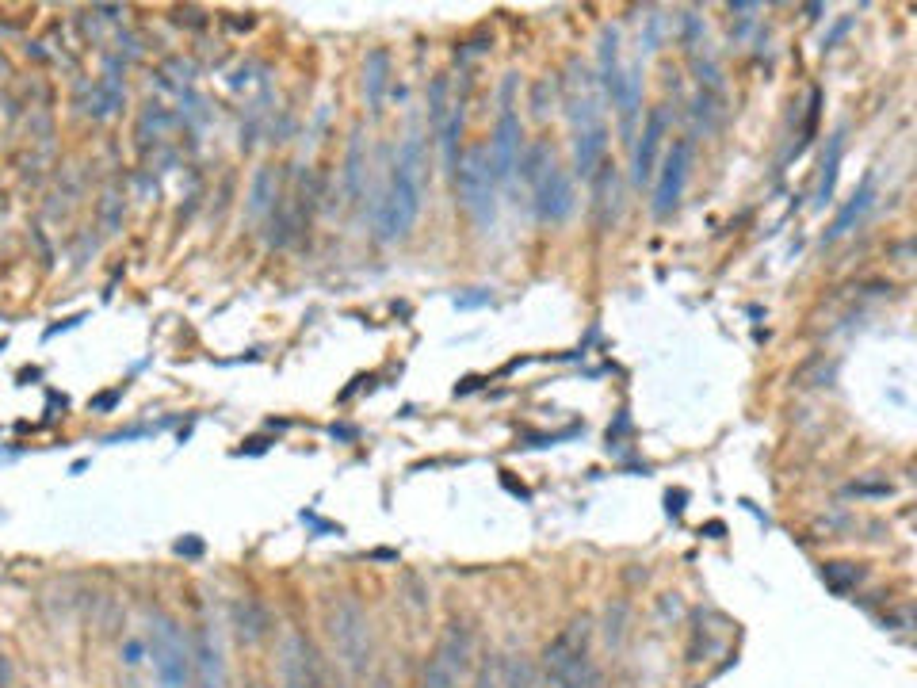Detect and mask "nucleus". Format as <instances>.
Here are the masks:
<instances>
[{
  "instance_id": "nucleus-1",
  "label": "nucleus",
  "mask_w": 917,
  "mask_h": 688,
  "mask_svg": "<svg viewBox=\"0 0 917 688\" xmlns=\"http://www.w3.org/2000/svg\"><path fill=\"white\" fill-rule=\"evenodd\" d=\"M421 199H425V150H421V138H406L398 157H394L390 188H386L383 203L375 211L379 237L383 241L406 237L417 215H421Z\"/></svg>"
},
{
  "instance_id": "nucleus-2",
  "label": "nucleus",
  "mask_w": 917,
  "mask_h": 688,
  "mask_svg": "<svg viewBox=\"0 0 917 688\" xmlns=\"http://www.w3.org/2000/svg\"><path fill=\"white\" fill-rule=\"evenodd\" d=\"M150 654L157 677L165 688H188L192 681V650L184 643L180 627L172 624L169 616H153L150 627Z\"/></svg>"
},
{
  "instance_id": "nucleus-3",
  "label": "nucleus",
  "mask_w": 917,
  "mask_h": 688,
  "mask_svg": "<svg viewBox=\"0 0 917 688\" xmlns=\"http://www.w3.org/2000/svg\"><path fill=\"white\" fill-rule=\"evenodd\" d=\"M455 180H459V195H463V207H467L478 226H493V165L486 146H474V150L459 161L455 169Z\"/></svg>"
},
{
  "instance_id": "nucleus-4",
  "label": "nucleus",
  "mask_w": 917,
  "mask_h": 688,
  "mask_svg": "<svg viewBox=\"0 0 917 688\" xmlns=\"http://www.w3.org/2000/svg\"><path fill=\"white\" fill-rule=\"evenodd\" d=\"M470 650H474L470 627L455 620L448 627V635H444V643L436 646V654L428 658L425 688H455V681L470 669Z\"/></svg>"
},
{
  "instance_id": "nucleus-5",
  "label": "nucleus",
  "mask_w": 917,
  "mask_h": 688,
  "mask_svg": "<svg viewBox=\"0 0 917 688\" xmlns=\"http://www.w3.org/2000/svg\"><path fill=\"white\" fill-rule=\"evenodd\" d=\"M512 85H516V77H509L505 88H501V119H497V130L490 138V150H486L497 184H509L512 172H516V161H520V119L512 111Z\"/></svg>"
},
{
  "instance_id": "nucleus-6",
  "label": "nucleus",
  "mask_w": 917,
  "mask_h": 688,
  "mask_svg": "<svg viewBox=\"0 0 917 688\" xmlns=\"http://www.w3.org/2000/svg\"><path fill=\"white\" fill-rule=\"evenodd\" d=\"M688 172H692V138H673V146H669V153H665L662 161L658 188H654V215L658 218L673 215L681 207Z\"/></svg>"
},
{
  "instance_id": "nucleus-7",
  "label": "nucleus",
  "mask_w": 917,
  "mask_h": 688,
  "mask_svg": "<svg viewBox=\"0 0 917 688\" xmlns=\"http://www.w3.org/2000/svg\"><path fill=\"white\" fill-rule=\"evenodd\" d=\"M333 643L344 654V662L352 669L367 666V654H371V631H367V616L360 612V604L341 601L337 612H333Z\"/></svg>"
},
{
  "instance_id": "nucleus-8",
  "label": "nucleus",
  "mask_w": 917,
  "mask_h": 688,
  "mask_svg": "<svg viewBox=\"0 0 917 688\" xmlns=\"http://www.w3.org/2000/svg\"><path fill=\"white\" fill-rule=\"evenodd\" d=\"M574 123H577V146H574V161L581 176H593L604 157V146H608V130H604V119L597 111V100H577L574 104Z\"/></svg>"
},
{
  "instance_id": "nucleus-9",
  "label": "nucleus",
  "mask_w": 917,
  "mask_h": 688,
  "mask_svg": "<svg viewBox=\"0 0 917 688\" xmlns=\"http://www.w3.org/2000/svg\"><path fill=\"white\" fill-rule=\"evenodd\" d=\"M532 188H535V215L543 218V222H566V218L574 215V199H577L574 184H570V176L558 169L555 161L539 172V180H535Z\"/></svg>"
},
{
  "instance_id": "nucleus-10",
  "label": "nucleus",
  "mask_w": 917,
  "mask_h": 688,
  "mask_svg": "<svg viewBox=\"0 0 917 688\" xmlns=\"http://www.w3.org/2000/svg\"><path fill=\"white\" fill-rule=\"evenodd\" d=\"M665 127H669V115L665 108H654L650 119H646V130H642V142L635 146V184H650L654 176V165H658V150H662Z\"/></svg>"
},
{
  "instance_id": "nucleus-11",
  "label": "nucleus",
  "mask_w": 917,
  "mask_h": 688,
  "mask_svg": "<svg viewBox=\"0 0 917 688\" xmlns=\"http://www.w3.org/2000/svg\"><path fill=\"white\" fill-rule=\"evenodd\" d=\"M841 157H845V127L833 130L830 138H826L822 176H818V192H814V203H818V207L833 203V192H837V172H841Z\"/></svg>"
},
{
  "instance_id": "nucleus-12",
  "label": "nucleus",
  "mask_w": 917,
  "mask_h": 688,
  "mask_svg": "<svg viewBox=\"0 0 917 688\" xmlns=\"http://www.w3.org/2000/svg\"><path fill=\"white\" fill-rule=\"evenodd\" d=\"M386 88H390V54L386 50H371L367 62H363V92H367L371 111L383 108Z\"/></svg>"
},
{
  "instance_id": "nucleus-13",
  "label": "nucleus",
  "mask_w": 917,
  "mask_h": 688,
  "mask_svg": "<svg viewBox=\"0 0 917 688\" xmlns=\"http://www.w3.org/2000/svg\"><path fill=\"white\" fill-rule=\"evenodd\" d=\"M872 195H875V184H872V176H864V184H860V192L841 207V215L833 218V226L826 230V241H837V237H845L849 230H853L856 222L864 218V211L872 207Z\"/></svg>"
},
{
  "instance_id": "nucleus-14",
  "label": "nucleus",
  "mask_w": 917,
  "mask_h": 688,
  "mask_svg": "<svg viewBox=\"0 0 917 688\" xmlns=\"http://www.w3.org/2000/svg\"><path fill=\"white\" fill-rule=\"evenodd\" d=\"M192 654H195V666H199V681H203V688H222V681H226V669H222V654H218V646L211 643V635H207V631H199Z\"/></svg>"
},
{
  "instance_id": "nucleus-15",
  "label": "nucleus",
  "mask_w": 917,
  "mask_h": 688,
  "mask_svg": "<svg viewBox=\"0 0 917 688\" xmlns=\"http://www.w3.org/2000/svg\"><path fill=\"white\" fill-rule=\"evenodd\" d=\"M123 104V81H119V65L111 62L104 69V77L92 85V115L100 119V115H111V111Z\"/></svg>"
},
{
  "instance_id": "nucleus-16",
  "label": "nucleus",
  "mask_w": 917,
  "mask_h": 688,
  "mask_svg": "<svg viewBox=\"0 0 917 688\" xmlns=\"http://www.w3.org/2000/svg\"><path fill=\"white\" fill-rule=\"evenodd\" d=\"M612 104L619 108V123H623V130L635 127V115H639V104H642V73L639 69H627V73H623V85H619V92L612 96Z\"/></svg>"
},
{
  "instance_id": "nucleus-17",
  "label": "nucleus",
  "mask_w": 917,
  "mask_h": 688,
  "mask_svg": "<svg viewBox=\"0 0 917 688\" xmlns=\"http://www.w3.org/2000/svg\"><path fill=\"white\" fill-rule=\"evenodd\" d=\"M600 85L608 88V96H616L619 85H623V73H619V35L612 27L600 39Z\"/></svg>"
},
{
  "instance_id": "nucleus-18",
  "label": "nucleus",
  "mask_w": 917,
  "mask_h": 688,
  "mask_svg": "<svg viewBox=\"0 0 917 688\" xmlns=\"http://www.w3.org/2000/svg\"><path fill=\"white\" fill-rule=\"evenodd\" d=\"M234 624H237V635L256 643L264 631H268V612L260 608L256 601H237L234 604Z\"/></svg>"
},
{
  "instance_id": "nucleus-19",
  "label": "nucleus",
  "mask_w": 917,
  "mask_h": 688,
  "mask_svg": "<svg viewBox=\"0 0 917 688\" xmlns=\"http://www.w3.org/2000/svg\"><path fill=\"white\" fill-rule=\"evenodd\" d=\"M444 165H448V172H455L459 169V130H463V108H455L451 111V119L444 123Z\"/></svg>"
},
{
  "instance_id": "nucleus-20",
  "label": "nucleus",
  "mask_w": 917,
  "mask_h": 688,
  "mask_svg": "<svg viewBox=\"0 0 917 688\" xmlns=\"http://www.w3.org/2000/svg\"><path fill=\"white\" fill-rule=\"evenodd\" d=\"M532 685H535V673H532V662H528V658L512 662V666L505 669V677H501V688H532Z\"/></svg>"
},
{
  "instance_id": "nucleus-21",
  "label": "nucleus",
  "mask_w": 917,
  "mask_h": 688,
  "mask_svg": "<svg viewBox=\"0 0 917 688\" xmlns=\"http://www.w3.org/2000/svg\"><path fill=\"white\" fill-rule=\"evenodd\" d=\"M268 199H272V169H260L253 180V211L260 215L264 207H268Z\"/></svg>"
},
{
  "instance_id": "nucleus-22",
  "label": "nucleus",
  "mask_w": 917,
  "mask_h": 688,
  "mask_svg": "<svg viewBox=\"0 0 917 688\" xmlns=\"http://www.w3.org/2000/svg\"><path fill=\"white\" fill-rule=\"evenodd\" d=\"M348 192H360V138H352L348 146Z\"/></svg>"
},
{
  "instance_id": "nucleus-23",
  "label": "nucleus",
  "mask_w": 917,
  "mask_h": 688,
  "mask_svg": "<svg viewBox=\"0 0 917 688\" xmlns=\"http://www.w3.org/2000/svg\"><path fill=\"white\" fill-rule=\"evenodd\" d=\"M444 92H448V81L436 77V81H432V123H436V127H444Z\"/></svg>"
},
{
  "instance_id": "nucleus-24",
  "label": "nucleus",
  "mask_w": 917,
  "mask_h": 688,
  "mask_svg": "<svg viewBox=\"0 0 917 688\" xmlns=\"http://www.w3.org/2000/svg\"><path fill=\"white\" fill-rule=\"evenodd\" d=\"M490 302H493V295L486 287H474L470 295H455V306H459V310H478V306H490Z\"/></svg>"
},
{
  "instance_id": "nucleus-25",
  "label": "nucleus",
  "mask_w": 917,
  "mask_h": 688,
  "mask_svg": "<svg viewBox=\"0 0 917 688\" xmlns=\"http://www.w3.org/2000/svg\"><path fill=\"white\" fill-rule=\"evenodd\" d=\"M478 688H501V662H497V658L486 662L482 677H478Z\"/></svg>"
},
{
  "instance_id": "nucleus-26",
  "label": "nucleus",
  "mask_w": 917,
  "mask_h": 688,
  "mask_svg": "<svg viewBox=\"0 0 917 688\" xmlns=\"http://www.w3.org/2000/svg\"><path fill=\"white\" fill-rule=\"evenodd\" d=\"M826 578H830L833 589H845L849 581H860V570H845V574H837L833 566H826Z\"/></svg>"
},
{
  "instance_id": "nucleus-27",
  "label": "nucleus",
  "mask_w": 917,
  "mask_h": 688,
  "mask_svg": "<svg viewBox=\"0 0 917 688\" xmlns=\"http://www.w3.org/2000/svg\"><path fill=\"white\" fill-rule=\"evenodd\" d=\"M104 218H107V234H115V226H119V199L115 195L104 199Z\"/></svg>"
},
{
  "instance_id": "nucleus-28",
  "label": "nucleus",
  "mask_w": 917,
  "mask_h": 688,
  "mask_svg": "<svg viewBox=\"0 0 917 688\" xmlns=\"http://www.w3.org/2000/svg\"><path fill=\"white\" fill-rule=\"evenodd\" d=\"M849 27H853V16H845V20H841V23H837V27H833V31H830V39H826V50H833V46L841 43V35H845Z\"/></svg>"
},
{
  "instance_id": "nucleus-29",
  "label": "nucleus",
  "mask_w": 917,
  "mask_h": 688,
  "mask_svg": "<svg viewBox=\"0 0 917 688\" xmlns=\"http://www.w3.org/2000/svg\"><path fill=\"white\" fill-rule=\"evenodd\" d=\"M115 402H119V390H111V394H100V398L92 402V409H111Z\"/></svg>"
},
{
  "instance_id": "nucleus-30",
  "label": "nucleus",
  "mask_w": 917,
  "mask_h": 688,
  "mask_svg": "<svg viewBox=\"0 0 917 688\" xmlns=\"http://www.w3.org/2000/svg\"><path fill=\"white\" fill-rule=\"evenodd\" d=\"M176 551H180V555H199V551H203V543H195V539L192 543H184V539H180V543H176Z\"/></svg>"
},
{
  "instance_id": "nucleus-31",
  "label": "nucleus",
  "mask_w": 917,
  "mask_h": 688,
  "mask_svg": "<svg viewBox=\"0 0 917 688\" xmlns=\"http://www.w3.org/2000/svg\"><path fill=\"white\" fill-rule=\"evenodd\" d=\"M684 509V490H677V494H669V513H681Z\"/></svg>"
},
{
  "instance_id": "nucleus-32",
  "label": "nucleus",
  "mask_w": 917,
  "mask_h": 688,
  "mask_svg": "<svg viewBox=\"0 0 917 688\" xmlns=\"http://www.w3.org/2000/svg\"><path fill=\"white\" fill-rule=\"evenodd\" d=\"M333 436H337V440H352V436H356V429H344V425H333Z\"/></svg>"
}]
</instances>
